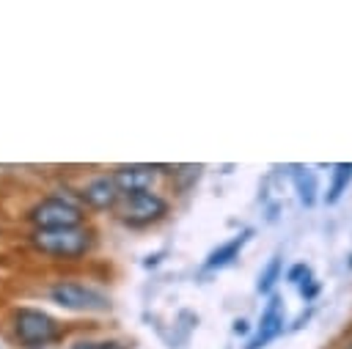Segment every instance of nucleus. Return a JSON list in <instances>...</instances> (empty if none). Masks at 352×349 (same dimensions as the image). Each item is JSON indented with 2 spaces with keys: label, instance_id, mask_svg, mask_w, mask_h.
I'll list each match as a JSON object with an SVG mask.
<instances>
[{
  "label": "nucleus",
  "instance_id": "obj_1",
  "mask_svg": "<svg viewBox=\"0 0 352 349\" xmlns=\"http://www.w3.org/2000/svg\"><path fill=\"white\" fill-rule=\"evenodd\" d=\"M33 247H38L47 256H58V258H77L82 253L91 250L94 239L85 228L74 225V228H52V231H33L30 236Z\"/></svg>",
  "mask_w": 352,
  "mask_h": 349
},
{
  "label": "nucleus",
  "instance_id": "obj_2",
  "mask_svg": "<svg viewBox=\"0 0 352 349\" xmlns=\"http://www.w3.org/2000/svg\"><path fill=\"white\" fill-rule=\"evenodd\" d=\"M165 212H168V203L157 192H151V190L124 192L121 201H118V206H116L118 220L126 223V225H135V228L148 225V223H157Z\"/></svg>",
  "mask_w": 352,
  "mask_h": 349
},
{
  "label": "nucleus",
  "instance_id": "obj_3",
  "mask_svg": "<svg viewBox=\"0 0 352 349\" xmlns=\"http://www.w3.org/2000/svg\"><path fill=\"white\" fill-rule=\"evenodd\" d=\"M28 220L36 225V231H52V228H74V225H80L82 214H80V209L74 203H69L63 198H44L30 209Z\"/></svg>",
  "mask_w": 352,
  "mask_h": 349
},
{
  "label": "nucleus",
  "instance_id": "obj_4",
  "mask_svg": "<svg viewBox=\"0 0 352 349\" xmlns=\"http://www.w3.org/2000/svg\"><path fill=\"white\" fill-rule=\"evenodd\" d=\"M14 330L16 338L28 346H41L58 338V324L52 316H47L44 311H33V308H19L14 313Z\"/></svg>",
  "mask_w": 352,
  "mask_h": 349
},
{
  "label": "nucleus",
  "instance_id": "obj_5",
  "mask_svg": "<svg viewBox=\"0 0 352 349\" xmlns=\"http://www.w3.org/2000/svg\"><path fill=\"white\" fill-rule=\"evenodd\" d=\"M50 297L69 311H104L107 308L104 294H99L88 286H80V283H58V286H52Z\"/></svg>",
  "mask_w": 352,
  "mask_h": 349
},
{
  "label": "nucleus",
  "instance_id": "obj_6",
  "mask_svg": "<svg viewBox=\"0 0 352 349\" xmlns=\"http://www.w3.org/2000/svg\"><path fill=\"white\" fill-rule=\"evenodd\" d=\"M121 190H118V184H116V179L113 176H102V179H94L85 190H82V198H85V203L88 206H94V209H116L118 206V201H121Z\"/></svg>",
  "mask_w": 352,
  "mask_h": 349
},
{
  "label": "nucleus",
  "instance_id": "obj_7",
  "mask_svg": "<svg viewBox=\"0 0 352 349\" xmlns=\"http://www.w3.org/2000/svg\"><path fill=\"white\" fill-rule=\"evenodd\" d=\"M154 170H157L154 165H121V168H116L113 179L121 192H143L151 187Z\"/></svg>",
  "mask_w": 352,
  "mask_h": 349
},
{
  "label": "nucleus",
  "instance_id": "obj_8",
  "mask_svg": "<svg viewBox=\"0 0 352 349\" xmlns=\"http://www.w3.org/2000/svg\"><path fill=\"white\" fill-rule=\"evenodd\" d=\"M278 330H280V313H278V300H272L270 308H267V313H264V319H261V330H258V335L248 344V349H258V346L267 344L272 335H278Z\"/></svg>",
  "mask_w": 352,
  "mask_h": 349
},
{
  "label": "nucleus",
  "instance_id": "obj_9",
  "mask_svg": "<svg viewBox=\"0 0 352 349\" xmlns=\"http://www.w3.org/2000/svg\"><path fill=\"white\" fill-rule=\"evenodd\" d=\"M248 242V231L245 234H239V236H234L231 242H226V245H220L212 256H209V261H206V267L209 269H214V267H223V264H228L231 258H236V253H239V247Z\"/></svg>",
  "mask_w": 352,
  "mask_h": 349
},
{
  "label": "nucleus",
  "instance_id": "obj_10",
  "mask_svg": "<svg viewBox=\"0 0 352 349\" xmlns=\"http://www.w3.org/2000/svg\"><path fill=\"white\" fill-rule=\"evenodd\" d=\"M294 181H297V190H300V198H302V203H311V201H314V192H316V181H314V173H308V170H297Z\"/></svg>",
  "mask_w": 352,
  "mask_h": 349
},
{
  "label": "nucleus",
  "instance_id": "obj_11",
  "mask_svg": "<svg viewBox=\"0 0 352 349\" xmlns=\"http://www.w3.org/2000/svg\"><path fill=\"white\" fill-rule=\"evenodd\" d=\"M349 176H352V165H338V173H336V181H333V187H330L327 201H336V198L341 195V190H344V184L349 181Z\"/></svg>",
  "mask_w": 352,
  "mask_h": 349
},
{
  "label": "nucleus",
  "instance_id": "obj_12",
  "mask_svg": "<svg viewBox=\"0 0 352 349\" xmlns=\"http://www.w3.org/2000/svg\"><path fill=\"white\" fill-rule=\"evenodd\" d=\"M278 269H280V261L272 258L270 267H267V272L258 278V291H270V289H272V283H275V278H278Z\"/></svg>",
  "mask_w": 352,
  "mask_h": 349
},
{
  "label": "nucleus",
  "instance_id": "obj_13",
  "mask_svg": "<svg viewBox=\"0 0 352 349\" xmlns=\"http://www.w3.org/2000/svg\"><path fill=\"white\" fill-rule=\"evenodd\" d=\"M72 349H126V346L118 341H80Z\"/></svg>",
  "mask_w": 352,
  "mask_h": 349
},
{
  "label": "nucleus",
  "instance_id": "obj_14",
  "mask_svg": "<svg viewBox=\"0 0 352 349\" xmlns=\"http://www.w3.org/2000/svg\"><path fill=\"white\" fill-rule=\"evenodd\" d=\"M302 272H308V269H305V267L300 264V267H294V269H292V275H289V278H292V280H297V278H300Z\"/></svg>",
  "mask_w": 352,
  "mask_h": 349
},
{
  "label": "nucleus",
  "instance_id": "obj_15",
  "mask_svg": "<svg viewBox=\"0 0 352 349\" xmlns=\"http://www.w3.org/2000/svg\"><path fill=\"white\" fill-rule=\"evenodd\" d=\"M349 349H352V346H349Z\"/></svg>",
  "mask_w": 352,
  "mask_h": 349
}]
</instances>
